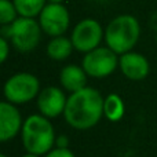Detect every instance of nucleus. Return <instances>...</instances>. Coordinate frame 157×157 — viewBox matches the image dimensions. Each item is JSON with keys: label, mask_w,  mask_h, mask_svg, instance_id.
I'll return each mask as SVG.
<instances>
[{"label": "nucleus", "mask_w": 157, "mask_h": 157, "mask_svg": "<svg viewBox=\"0 0 157 157\" xmlns=\"http://www.w3.org/2000/svg\"><path fill=\"white\" fill-rule=\"evenodd\" d=\"M22 119L14 103L4 101L0 103V141L7 142L22 130Z\"/></svg>", "instance_id": "10"}, {"label": "nucleus", "mask_w": 157, "mask_h": 157, "mask_svg": "<svg viewBox=\"0 0 157 157\" xmlns=\"http://www.w3.org/2000/svg\"><path fill=\"white\" fill-rule=\"evenodd\" d=\"M48 3H57V4H62L63 0H47Z\"/></svg>", "instance_id": "20"}, {"label": "nucleus", "mask_w": 157, "mask_h": 157, "mask_svg": "<svg viewBox=\"0 0 157 157\" xmlns=\"http://www.w3.org/2000/svg\"><path fill=\"white\" fill-rule=\"evenodd\" d=\"M55 131L52 124L43 114H32L22 125V144L28 153L47 155L54 149Z\"/></svg>", "instance_id": "2"}, {"label": "nucleus", "mask_w": 157, "mask_h": 157, "mask_svg": "<svg viewBox=\"0 0 157 157\" xmlns=\"http://www.w3.org/2000/svg\"><path fill=\"white\" fill-rule=\"evenodd\" d=\"M87 76L83 66L68 65L61 71L59 80L62 87L69 92H76L87 87Z\"/></svg>", "instance_id": "12"}, {"label": "nucleus", "mask_w": 157, "mask_h": 157, "mask_svg": "<svg viewBox=\"0 0 157 157\" xmlns=\"http://www.w3.org/2000/svg\"><path fill=\"white\" fill-rule=\"evenodd\" d=\"M125 112V106L121 97L117 94H110L103 101V116L109 121H119L123 119Z\"/></svg>", "instance_id": "14"}, {"label": "nucleus", "mask_w": 157, "mask_h": 157, "mask_svg": "<svg viewBox=\"0 0 157 157\" xmlns=\"http://www.w3.org/2000/svg\"><path fill=\"white\" fill-rule=\"evenodd\" d=\"M119 66L123 75L132 81H141L149 75L150 65L146 57L139 52L128 51L120 57Z\"/></svg>", "instance_id": "11"}, {"label": "nucleus", "mask_w": 157, "mask_h": 157, "mask_svg": "<svg viewBox=\"0 0 157 157\" xmlns=\"http://www.w3.org/2000/svg\"><path fill=\"white\" fill-rule=\"evenodd\" d=\"M44 157H75V155L68 149V147H66V149H62V147H54V149L50 150Z\"/></svg>", "instance_id": "17"}, {"label": "nucleus", "mask_w": 157, "mask_h": 157, "mask_svg": "<svg viewBox=\"0 0 157 157\" xmlns=\"http://www.w3.org/2000/svg\"><path fill=\"white\" fill-rule=\"evenodd\" d=\"M55 146L57 147H62V149H66L69 146V139L66 138L65 135H59L55 139Z\"/></svg>", "instance_id": "19"}, {"label": "nucleus", "mask_w": 157, "mask_h": 157, "mask_svg": "<svg viewBox=\"0 0 157 157\" xmlns=\"http://www.w3.org/2000/svg\"><path fill=\"white\" fill-rule=\"evenodd\" d=\"M22 157H39L37 155H32V153H28V155H25V156H22Z\"/></svg>", "instance_id": "21"}, {"label": "nucleus", "mask_w": 157, "mask_h": 157, "mask_svg": "<svg viewBox=\"0 0 157 157\" xmlns=\"http://www.w3.org/2000/svg\"><path fill=\"white\" fill-rule=\"evenodd\" d=\"M141 36V25L135 17L123 14L113 18L105 29L106 46L116 54L123 55L132 51Z\"/></svg>", "instance_id": "3"}, {"label": "nucleus", "mask_w": 157, "mask_h": 157, "mask_svg": "<svg viewBox=\"0 0 157 157\" xmlns=\"http://www.w3.org/2000/svg\"><path fill=\"white\" fill-rule=\"evenodd\" d=\"M94 2H97V3H108L109 0H94Z\"/></svg>", "instance_id": "22"}, {"label": "nucleus", "mask_w": 157, "mask_h": 157, "mask_svg": "<svg viewBox=\"0 0 157 157\" xmlns=\"http://www.w3.org/2000/svg\"><path fill=\"white\" fill-rule=\"evenodd\" d=\"M19 18L13 0H0V24L11 25Z\"/></svg>", "instance_id": "16"}, {"label": "nucleus", "mask_w": 157, "mask_h": 157, "mask_svg": "<svg viewBox=\"0 0 157 157\" xmlns=\"http://www.w3.org/2000/svg\"><path fill=\"white\" fill-rule=\"evenodd\" d=\"M0 157H7V156H6V155H0Z\"/></svg>", "instance_id": "23"}, {"label": "nucleus", "mask_w": 157, "mask_h": 157, "mask_svg": "<svg viewBox=\"0 0 157 157\" xmlns=\"http://www.w3.org/2000/svg\"><path fill=\"white\" fill-rule=\"evenodd\" d=\"M73 50L75 47L72 40L65 36L52 37L50 43L47 44V55L54 61H63L69 58Z\"/></svg>", "instance_id": "13"}, {"label": "nucleus", "mask_w": 157, "mask_h": 157, "mask_svg": "<svg viewBox=\"0 0 157 157\" xmlns=\"http://www.w3.org/2000/svg\"><path fill=\"white\" fill-rule=\"evenodd\" d=\"M66 102H68V98L65 92L54 86L41 90L37 97V108L40 110V114H43L47 119H54L59 114H63Z\"/></svg>", "instance_id": "9"}, {"label": "nucleus", "mask_w": 157, "mask_h": 157, "mask_svg": "<svg viewBox=\"0 0 157 157\" xmlns=\"http://www.w3.org/2000/svg\"><path fill=\"white\" fill-rule=\"evenodd\" d=\"M39 24L43 32L51 37L63 36L71 24V15L63 4L48 3L39 15Z\"/></svg>", "instance_id": "8"}, {"label": "nucleus", "mask_w": 157, "mask_h": 157, "mask_svg": "<svg viewBox=\"0 0 157 157\" xmlns=\"http://www.w3.org/2000/svg\"><path fill=\"white\" fill-rule=\"evenodd\" d=\"M102 39H105V30L94 18L81 19L75 26L71 36L75 50L86 54L99 47Z\"/></svg>", "instance_id": "7"}, {"label": "nucleus", "mask_w": 157, "mask_h": 157, "mask_svg": "<svg viewBox=\"0 0 157 157\" xmlns=\"http://www.w3.org/2000/svg\"><path fill=\"white\" fill-rule=\"evenodd\" d=\"M47 0H13L19 17L35 18L40 15L43 8L46 7Z\"/></svg>", "instance_id": "15"}, {"label": "nucleus", "mask_w": 157, "mask_h": 157, "mask_svg": "<svg viewBox=\"0 0 157 157\" xmlns=\"http://www.w3.org/2000/svg\"><path fill=\"white\" fill-rule=\"evenodd\" d=\"M8 52H10V46H8V40L6 37H0V61L6 62L8 57Z\"/></svg>", "instance_id": "18"}, {"label": "nucleus", "mask_w": 157, "mask_h": 157, "mask_svg": "<svg viewBox=\"0 0 157 157\" xmlns=\"http://www.w3.org/2000/svg\"><path fill=\"white\" fill-rule=\"evenodd\" d=\"M116 52L106 47H97L95 50L87 52L83 58L81 66L86 73L95 78H103L112 75L119 66L120 58Z\"/></svg>", "instance_id": "6"}, {"label": "nucleus", "mask_w": 157, "mask_h": 157, "mask_svg": "<svg viewBox=\"0 0 157 157\" xmlns=\"http://www.w3.org/2000/svg\"><path fill=\"white\" fill-rule=\"evenodd\" d=\"M103 101L101 92L92 87H84L80 91L72 92L63 112L65 120L76 130L95 127L103 116Z\"/></svg>", "instance_id": "1"}, {"label": "nucleus", "mask_w": 157, "mask_h": 157, "mask_svg": "<svg viewBox=\"0 0 157 157\" xmlns=\"http://www.w3.org/2000/svg\"><path fill=\"white\" fill-rule=\"evenodd\" d=\"M41 32L43 29L39 21L25 17H19L11 25H3L2 28V36L10 39L13 46L19 52L33 51L40 43Z\"/></svg>", "instance_id": "4"}, {"label": "nucleus", "mask_w": 157, "mask_h": 157, "mask_svg": "<svg viewBox=\"0 0 157 157\" xmlns=\"http://www.w3.org/2000/svg\"><path fill=\"white\" fill-rule=\"evenodd\" d=\"M4 97L14 105H22L40 94L39 78L32 73L21 72L11 76L4 84Z\"/></svg>", "instance_id": "5"}]
</instances>
